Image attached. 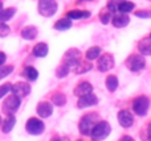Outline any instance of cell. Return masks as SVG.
I'll use <instances>...</instances> for the list:
<instances>
[{
	"instance_id": "1",
	"label": "cell",
	"mask_w": 151,
	"mask_h": 141,
	"mask_svg": "<svg viewBox=\"0 0 151 141\" xmlns=\"http://www.w3.org/2000/svg\"><path fill=\"white\" fill-rule=\"evenodd\" d=\"M110 132H111V127L107 121H98L94 125L93 131L90 133V137L93 141H102L109 136Z\"/></svg>"
},
{
	"instance_id": "2",
	"label": "cell",
	"mask_w": 151,
	"mask_h": 141,
	"mask_svg": "<svg viewBox=\"0 0 151 141\" xmlns=\"http://www.w3.org/2000/svg\"><path fill=\"white\" fill-rule=\"evenodd\" d=\"M97 123H98V115H97V113H89V115H85L82 119H81L80 124H78L80 132L83 135V136H89Z\"/></svg>"
},
{
	"instance_id": "3",
	"label": "cell",
	"mask_w": 151,
	"mask_h": 141,
	"mask_svg": "<svg viewBox=\"0 0 151 141\" xmlns=\"http://www.w3.org/2000/svg\"><path fill=\"white\" fill-rule=\"evenodd\" d=\"M39 13L44 17H50L57 12V3L56 0H39Z\"/></svg>"
},
{
	"instance_id": "4",
	"label": "cell",
	"mask_w": 151,
	"mask_h": 141,
	"mask_svg": "<svg viewBox=\"0 0 151 141\" xmlns=\"http://www.w3.org/2000/svg\"><path fill=\"white\" fill-rule=\"evenodd\" d=\"M149 107H150V102L149 98L146 96H138L133 102V111L139 116L146 115L147 111H149Z\"/></svg>"
},
{
	"instance_id": "5",
	"label": "cell",
	"mask_w": 151,
	"mask_h": 141,
	"mask_svg": "<svg viewBox=\"0 0 151 141\" xmlns=\"http://www.w3.org/2000/svg\"><path fill=\"white\" fill-rule=\"evenodd\" d=\"M126 66H127L129 70L131 71H139L142 69H145L146 66V61L142 55L139 54H133L126 60Z\"/></svg>"
},
{
	"instance_id": "6",
	"label": "cell",
	"mask_w": 151,
	"mask_h": 141,
	"mask_svg": "<svg viewBox=\"0 0 151 141\" xmlns=\"http://www.w3.org/2000/svg\"><path fill=\"white\" fill-rule=\"evenodd\" d=\"M44 128H45L44 123H42L40 119H36V118H31L25 124L27 132L31 135H35V136L41 135L42 132H44Z\"/></svg>"
},
{
	"instance_id": "7",
	"label": "cell",
	"mask_w": 151,
	"mask_h": 141,
	"mask_svg": "<svg viewBox=\"0 0 151 141\" xmlns=\"http://www.w3.org/2000/svg\"><path fill=\"white\" fill-rule=\"evenodd\" d=\"M98 63H97V67L99 71L102 73H106L110 69L114 67V57L111 54H102L101 57H98Z\"/></svg>"
},
{
	"instance_id": "8",
	"label": "cell",
	"mask_w": 151,
	"mask_h": 141,
	"mask_svg": "<svg viewBox=\"0 0 151 141\" xmlns=\"http://www.w3.org/2000/svg\"><path fill=\"white\" fill-rule=\"evenodd\" d=\"M20 104H21V98H19V96H16V95H11V96H8L7 99H5V102H4V111H7V113H12V112H15V111H17L19 110V107H20Z\"/></svg>"
},
{
	"instance_id": "9",
	"label": "cell",
	"mask_w": 151,
	"mask_h": 141,
	"mask_svg": "<svg viewBox=\"0 0 151 141\" xmlns=\"http://www.w3.org/2000/svg\"><path fill=\"white\" fill-rule=\"evenodd\" d=\"M11 92H12L13 95H16V96H19V98L27 96V95L31 92V86H29L28 83H25V82H17L16 84L12 86Z\"/></svg>"
},
{
	"instance_id": "10",
	"label": "cell",
	"mask_w": 151,
	"mask_h": 141,
	"mask_svg": "<svg viewBox=\"0 0 151 141\" xmlns=\"http://www.w3.org/2000/svg\"><path fill=\"white\" fill-rule=\"evenodd\" d=\"M97 103H98V98H97L96 95L93 94V92H90V94H88V95L80 96L77 106H78V108H86V107L96 106Z\"/></svg>"
},
{
	"instance_id": "11",
	"label": "cell",
	"mask_w": 151,
	"mask_h": 141,
	"mask_svg": "<svg viewBox=\"0 0 151 141\" xmlns=\"http://www.w3.org/2000/svg\"><path fill=\"white\" fill-rule=\"evenodd\" d=\"M117 118H118V123H119L123 128H129V127H131L134 124V116L126 110L119 111Z\"/></svg>"
},
{
	"instance_id": "12",
	"label": "cell",
	"mask_w": 151,
	"mask_h": 141,
	"mask_svg": "<svg viewBox=\"0 0 151 141\" xmlns=\"http://www.w3.org/2000/svg\"><path fill=\"white\" fill-rule=\"evenodd\" d=\"M65 61H66L65 65H68L69 67H76V66L81 62L80 61V50H77V49L68 50V52L65 53Z\"/></svg>"
},
{
	"instance_id": "13",
	"label": "cell",
	"mask_w": 151,
	"mask_h": 141,
	"mask_svg": "<svg viewBox=\"0 0 151 141\" xmlns=\"http://www.w3.org/2000/svg\"><path fill=\"white\" fill-rule=\"evenodd\" d=\"M37 113H39L40 118H49L50 115L53 113V107L50 103L48 102H41L39 103V106H37Z\"/></svg>"
},
{
	"instance_id": "14",
	"label": "cell",
	"mask_w": 151,
	"mask_h": 141,
	"mask_svg": "<svg viewBox=\"0 0 151 141\" xmlns=\"http://www.w3.org/2000/svg\"><path fill=\"white\" fill-rule=\"evenodd\" d=\"M129 21H130V18L126 13H115L111 18V23L115 28H123L129 24Z\"/></svg>"
},
{
	"instance_id": "15",
	"label": "cell",
	"mask_w": 151,
	"mask_h": 141,
	"mask_svg": "<svg viewBox=\"0 0 151 141\" xmlns=\"http://www.w3.org/2000/svg\"><path fill=\"white\" fill-rule=\"evenodd\" d=\"M91 91H93V86L89 82H82L74 89V95L76 96H83V95L90 94Z\"/></svg>"
},
{
	"instance_id": "16",
	"label": "cell",
	"mask_w": 151,
	"mask_h": 141,
	"mask_svg": "<svg viewBox=\"0 0 151 141\" xmlns=\"http://www.w3.org/2000/svg\"><path fill=\"white\" fill-rule=\"evenodd\" d=\"M37 28L33 25H28L25 26V28H23V30H21V37H23L24 40H35L37 37Z\"/></svg>"
},
{
	"instance_id": "17",
	"label": "cell",
	"mask_w": 151,
	"mask_h": 141,
	"mask_svg": "<svg viewBox=\"0 0 151 141\" xmlns=\"http://www.w3.org/2000/svg\"><path fill=\"white\" fill-rule=\"evenodd\" d=\"M48 52H49V49H48V45L45 44V42H40V44L35 45L33 50H32V53H33L35 57H39V58L47 57Z\"/></svg>"
},
{
	"instance_id": "18",
	"label": "cell",
	"mask_w": 151,
	"mask_h": 141,
	"mask_svg": "<svg viewBox=\"0 0 151 141\" xmlns=\"http://www.w3.org/2000/svg\"><path fill=\"white\" fill-rule=\"evenodd\" d=\"M66 17L70 18V20H80V18H88L90 17V12L88 11H80V9H73L69 11Z\"/></svg>"
},
{
	"instance_id": "19",
	"label": "cell",
	"mask_w": 151,
	"mask_h": 141,
	"mask_svg": "<svg viewBox=\"0 0 151 141\" xmlns=\"http://www.w3.org/2000/svg\"><path fill=\"white\" fill-rule=\"evenodd\" d=\"M138 50L142 53L143 55H151V38L147 37V38L142 40L138 44Z\"/></svg>"
},
{
	"instance_id": "20",
	"label": "cell",
	"mask_w": 151,
	"mask_h": 141,
	"mask_svg": "<svg viewBox=\"0 0 151 141\" xmlns=\"http://www.w3.org/2000/svg\"><path fill=\"white\" fill-rule=\"evenodd\" d=\"M15 123H16V119L13 115H8L5 118V120L1 123V129L4 133H9L12 131V128L15 127Z\"/></svg>"
},
{
	"instance_id": "21",
	"label": "cell",
	"mask_w": 151,
	"mask_h": 141,
	"mask_svg": "<svg viewBox=\"0 0 151 141\" xmlns=\"http://www.w3.org/2000/svg\"><path fill=\"white\" fill-rule=\"evenodd\" d=\"M16 9L15 8H3L0 11V23H7L15 16Z\"/></svg>"
},
{
	"instance_id": "22",
	"label": "cell",
	"mask_w": 151,
	"mask_h": 141,
	"mask_svg": "<svg viewBox=\"0 0 151 141\" xmlns=\"http://www.w3.org/2000/svg\"><path fill=\"white\" fill-rule=\"evenodd\" d=\"M69 28H72V20L68 17L60 18L55 24V29H57V30H68Z\"/></svg>"
},
{
	"instance_id": "23",
	"label": "cell",
	"mask_w": 151,
	"mask_h": 141,
	"mask_svg": "<svg viewBox=\"0 0 151 141\" xmlns=\"http://www.w3.org/2000/svg\"><path fill=\"white\" fill-rule=\"evenodd\" d=\"M134 3L131 1H127V0H122V1L119 3V5H118V12L119 13H126L127 15L129 12H131V11L134 9Z\"/></svg>"
},
{
	"instance_id": "24",
	"label": "cell",
	"mask_w": 151,
	"mask_h": 141,
	"mask_svg": "<svg viewBox=\"0 0 151 141\" xmlns=\"http://www.w3.org/2000/svg\"><path fill=\"white\" fill-rule=\"evenodd\" d=\"M23 75L25 77L28 81H36L37 77H39V73H37V70L35 67H32V66H28V67L24 69Z\"/></svg>"
},
{
	"instance_id": "25",
	"label": "cell",
	"mask_w": 151,
	"mask_h": 141,
	"mask_svg": "<svg viewBox=\"0 0 151 141\" xmlns=\"http://www.w3.org/2000/svg\"><path fill=\"white\" fill-rule=\"evenodd\" d=\"M106 89L109 90L110 92L115 91L118 89V79L115 75H109L106 78Z\"/></svg>"
},
{
	"instance_id": "26",
	"label": "cell",
	"mask_w": 151,
	"mask_h": 141,
	"mask_svg": "<svg viewBox=\"0 0 151 141\" xmlns=\"http://www.w3.org/2000/svg\"><path fill=\"white\" fill-rule=\"evenodd\" d=\"M99 54H101V47L93 46L90 49H88V52H86V60H89V61L97 60L99 57Z\"/></svg>"
},
{
	"instance_id": "27",
	"label": "cell",
	"mask_w": 151,
	"mask_h": 141,
	"mask_svg": "<svg viewBox=\"0 0 151 141\" xmlns=\"http://www.w3.org/2000/svg\"><path fill=\"white\" fill-rule=\"evenodd\" d=\"M52 102L55 103L56 106L61 107V106H64V104L66 103V98H65V95H64V94H61V92H57V94L53 95Z\"/></svg>"
},
{
	"instance_id": "28",
	"label": "cell",
	"mask_w": 151,
	"mask_h": 141,
	"mask_svg": "<svg viewBox=\"0 0 151 141\" xmlns=\"http://www.w3.org/2000/svg\"><path fill=\"white\" fill-rule=\"evenodd\" d=\"M121 1H122V0H109V3H107V9H109V12L115 15V13L118 12V5H119Z\"/></svg>"
},
{
	"instance_id": "29",
	"label": "cell",
	"mask_w": 151,
	"mask_h": 141,
	"mask_svg": "<svg viewBox=\"0 0 151 141\" xmlns=\"http://www.w3.org/2000/svg\"><path fill=\"white\" fill-rule=\"evenodd\" d=\"M69 71H70V67H69L68 65H61L60 67L57 69V71H56V75L58 77V78H64V77H66L69 74Z\"/></svg>"
},
{
	"instance_id": "30",
	"label": "cell",
	"mask_w": 151,
	"mask_h": 141,
	"mask_svg": "<svg viewBox=\"0 0 151 141\" xmlns=\"http://www.w3.org/2000/svg\"><path fill=\"white\" fill-rule=\"evenodd\" d=\"M91 67L93 66L90 65V63H78L77 66H76V69H74V71L77 74H81V73H85V71H89V70H91Z\"/></svg>"
},
{
	"instance_id": "31",
	"label": "cell",
	"mask_w": 151,
	"mask_h": 141,
	"mask_svg": "<svg viewBox=\"0 0 151 141\" xmlns=\"http://www.w3.org/2000/svg\"><path fill=\"white\" fill-rule=\"evenodd\" d=\"M13 71V66H4V67H0V81H1L3 78H5V77H8L11 73Z\"/></svg>"
},
{
	"instance_id": "32",
	"label": "cell",
	"mask_w": 151,
	"mask_h": 141,
	"mask_svg": "<svg viewBox=\"0 0 151 141\" xmlns=\"http://www.w3.org/2000/svg\"><path fill=\"white\" fill-rule=\"evenodd\" d=\"M11 32V28L5 23H0V37H7Z\"/></svg>"
},
{
	"instance_id": "33",
	"label": "cell",
	"mask_w": 151,
	"mask_h": 141,
	"mask_svg": "<svg viewBox=\"0 0 151 141\" xmlns=\"http://www.w3.org/2000/svg\"><path fill=\"white\" fill-rule=\"evenodd\" d=\"M11 90H12V84H9V83H5V84H3V86H0V99H1L3 96H5Z\"/></svg>"
},
{
	"instance_id": "34",
	"label": "cell",
	"mask_w": 151,
	"mask_h": 141,
	"mask_svg": "<svg viewBox=\"0 0 151 141\" xmlns=\"http://www.w3.org/2000/svg\"><path fill=\"white\" fill-rule=\"evenodd\" d=\"M111 18H113V13H110V12H106L105 15L101 16V20H102V23L104 24H109Z\"/></svg>"
},
{
	"instance_id": "35",
	"label": "cell",
	"mask_w": 151,
	"mask_h": 141,
	"mask_svg": "<svg viewBox=\"0 0 151 141\" xmlns=\"http://www.w3.org/2000/svg\"><path fill=\"white\" fill-rule=\"evenodd\" d=\"M135 16L149 18V17H151V11H138V12H135Z\"/></svg>"
},
{
	"instance_id": "36",
	"label": "cell",
	"mask_w": 151,
	"mask_h": 141,
	"mask_svg": "<svg viewBox=\"0 0 151 141\" xmlns=\"http://www.w3.org/2000/svg\"><path fill=\"white\" fill-rule=\"evenodd\" d=\"M5 60H7V57H5V54L3 52H0V67H1L3 65H4Z\"/></svg>"
},
{
	"instance_id": "37",
	"label": "cell",
	"mask_w": 151,
	"mask_h": 141,
	"mask_svg": "<svg viewBox=\"0 0 151 141\" xmlns=\"http://www.w3.org/2000/svg\"><path fill=\"white\" fill-rule=\"evenodd\" d=\"M50 141H69V139L68 137H57L56 136V137H53Z\"/></svg>"
},
{
	"instance_id": "38",
	"label": "cell",
	"mask_w": 151,
	"mask_h": 141,
	"mask_svg": "<svg viewBox=\"0 0 151 141\" xmlns=\"http://www.w3.org/2000/svg\"><path fill=\"white\" fill-rule=\"evenodd\" d=\"M119 141H135V140H134L133 137H130V136H123Z\"/></svg>"
},
{
	"instance_id": "39",
	"label": "cell",
	"mask_w": 151,
	"mask_h": 141,
	"mask_svg": "<svg viewBox=\"0 0 151 141\" xmlns=\"http://www.w3.org/2000/svg\"><path fill=\"white\" fill-rule=\"evenodd\" d=\"M147 135H149V141H151V124L149 125V129H147Z\"/></svg>"
},
{
	"instance_id": "40",
	"label": "cell",
	"mask_w": 151,
	"mask_h": 141,
	"mask_svg": "<svg viewBox=\"0 0 151 141\" xmlns=\"http://www.w3.org/2000/svg\"><path fill=\"white\" fill-rule=\"evenodd\" d=\"M1 9H3V1L0 0V11H1Z\"/></svg>"
},
{
	"instance_id": "41",
	"label": "cell",
	"mask_w": 151,
	"mask_h": 141,
	"mask_svg": "<svg viewBox=\"0 0 151 141\" xmlns=\"http://www.w3.org/2000/svg\"><path fill=\"white\" fill-rule=\"evenodd\" d=\"M83 1H90V0H78V3H83Z\"/></svg>"
},
{
	"instance_id": "42",
	"label": "cell",
	"mask_w": 151,
	"mask_h": 141,
	"mask_svg": "<svg viewBox=\"0 0 151 141\" xmlns=\"http://www.w3.org/2000/svg\"><path fill=\"white\" fill-rule=\"evenodd\" d=\"M1 123H3V120H1V116H0V125H1Z\"/></svg>"
},
{
	"instance_id": "43",
	"label": "cell",
	"mask_w": 151,
	"mask_h": 141,
	"mask_svg": "<svg viewBox=\"0 0 151 141\" xmlns=\"http://www.w3.org/2000/svg\"><path fill=\"white\" fill-rule=\"evenodd\" d=\"M150 38H151V34H150Z\"/></svg>"
}]
</instances>
